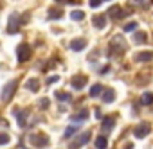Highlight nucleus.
Wrapping results in <instances>:
<instances>
[{
	"mask_svg": "<svg viewBox=\"0 0 153 149\" xmlns=\"http://www.w3.org/2000/svg\"><path fill=\"white\" fill-rule=\"evenodd\" d=\"M15 90H16V81H9V83H6V85L2 86V92H0V99H2L4 103L11 101Z\"/></svg>",
	"mask_w": 153,
	"mask_h": 149,
	"instance_id": "1",
	"label": "nucleus"
},
{
	"mask_svg": "<svg viewBox=\"0 0 153 149\" xmlns=\"http://www.w3.org/2000/svg\"><path fill=\"white\" fill-rule=\"evenodd\" d=\"M29 140H31V144L36 145V147H45V145H49V136L43 135V133H33V135H29Z\"/></svg>",
	"mask_w": 153,
	"mask_h": 149,
	"instance_id": "2",
	"label": "nucleus"
},
{
	"mask_svg": "<svg viewBox=\"0 0 153 149\" xmlns=\"http://www.w3.org/2000/svg\"><path fill=\"white\" fill-rule=\"evenodd\" d=\"M29 58H31V47H29L27 43H20L18 49H16V59H18L20 63H24V61H27Z\"/></svg>",
	"mask_w": 153,
	"mask_h": 149,
	"instance_id": "3",
	"label": "nucleus"
},
{
	"mask_svg": "<svg viewBox=\"0 0 153 149\" xmlns=\"http://www.w3.org/2000/svg\"><path fill=\"white\" fill-rule=\"evenodd\" d=\"M149 131H151V126H149L148 122H142V124H139V126L133 129V136H135V138H144L146 135H149Z\"/></svg>",
	"mask_w": 153,
	"mask_h": 149,
	"instance_id": "4",
	"label": "nucleus"
},
{
	"mask_svg": "<svg viewBox=\"0 0 153 149\" xmlns=\"http://www.w3.org/2000/svg\"><path fill=\"white\" fill-rule=\"evenodd\" d=\"M18 27H20V16L16 13H13L9 16V22H7V32L9 34H15L18 31Z\"/></svg>",
	"mask_w": 153,
	"mask_h": 149,
	"instance_id": "5",
	"label": "nucleus"
},
{
	"mask_svg": "<svg viewBox=\"0 0 153 149\" xmlns=\"http://www.w3.org/2000/svg\"><path fill=\"white\" fill-rule=\"evenodd\" d=\"M13 115H15V119L18 120V126H20V128H25V126H27V111H24V110H20V108H15V110H13Z\"/></svg>",
	"mask_w": 153,
	"mask_h": 149,
	"instance_id": "6",
	"label": "nucleus"
},
{
	"mask_svg": "<svg viewBox=\"0 0 153 149\" xmlns=\"http://www.w3.org/2000/svg\"><path fill=\"white\" fill-rule=\"evenodd\" d=\"M92 138V135H90V131H85V133H81L78 138H76V142L70 145V149H78V147H81V145H85L88 140Z\"/></svg>",
	"mask_w": 153,
	"mask_h": 149,
	"instance_id": "7",
	"label": "nucleus"
},
{
	"mask_svg": "<svg viewBox=\"0 0 153 149\" xmlns=\"http://www.w3.org/2000/svg\"><path fill=\"white\" fill-rule=\"evenodd\" d=\"M87 81H88V79H87V76H74L70 85L74 86V90H81V88L87 85Z\"/></svg>",
	"mask_w": 153,
	"mask_h": 149,
	"instance_id": "8",
	"label": "nucleus"
},
{
	"mask_svg": "<svg viewBox=\"0 0 153 149\" xmlns=\"http://www.w3.org/2000/svg\"><path fill=\"white\" fill-rule=\"evenodd\" d=\"M101 99H103V103H106V104L114 103V99H115V90H114V88H106V90L101 94Z\"/></svg>",
	"mask_w": 153,
	"mask_h": 149,
	"instance_id": "9",
	"label": "nucleus"
},
{
	"mask_svg": "<svg viewBox=\"0 0 153 149\" xmlns=\"http://www.w3.org/2000/svg\"><path fill=\"white\" fill-rule=\"evenodd\" d=\"M87 47V41L83 40V38H78V40H74L72 43H70V49L74 50V52H79V50H83Z\"/></svg>",
	"mask_w": 153,
	"mask_h": 149,
	"instance_id": "10",
	"label": "nucleus"
},
{
	"mask_svg": "<svg viewBox=\"0 0 153 149\" xmlns=\"http://www.w3.org/2000/svg\"><path fill=\"white\" fill-rule=\"evenodd\" d=\"M92 24H94L97 29H105V27H106V16H105V15H96V16L92 18Z\"/></svg>",
	"mask_w": 153,
	"mask_h": 149,
	"instance_id": "11",
	"label": "nucleus"
},
{
	"mask_svg": "<svg viewBox=\"0 0 153 149\" xmlns=\"http://www.w3.org/2000/svg\"><path fill=\"white\" fill-rule=\"evenodd\" d=\"M114 124H115V119H114V117H105V119H103V126H101V128H103V131H105V133H110V131L114 129Z\"/></svg>",
	"mask_w": 153,
	"mask_h": 149,
	"instance_id": "12",
	"label": "nucleus"
},
{
	"mask_svg": "<svg viewBox=\"0 0 153 149\" xmlns=\"http://www.w3.org/2000/svg\"><path fill=\"white\" fill-rule=\"evenodd\" d=\"M110 15L117 20V18H123V16H126V15H130V11H121V7L119 6H114V7H110Z\"/></svg>",
	"mask_w": 153,
	"mask_h": 149,
	"instance_id": "13",
	"label": "nucleus"
},
{
	"mask_svg": "<svg viewBox=\"0 0 153 149\" xmlns=\"http://www.w3.org/2000/svg\"><path fill=\"white\" fill-rule=\"evenodd\" d=\"M135 59L137 61H151L153 59V52L151 50H142V52H139L135 56Z\"/></svg>",
	"mask_w": 153,
	"mask_h": 149,
	"instance_id": "14",
	"label": "nucleus"
},
{
	"mask_svg": "<svg viewBox=\"0 0 153 149\" xmlns=\"http://www.w3.org/2000/svg\"><path fill=\"white\" fill-rule=\"evenodd\" d=\"M88 119V110H81L79 113H76L74 117H72V122L76 124V122H83V120H87Z\"/></svg>",
	"mask_w": 153,
	"mask_h": 149,
	"instance_id": "15",
	"label": "nucleus"
},
{
	"mask_svg": "<svg viewBox=\"0 0 153 149\" xmlns=\"http://www.w3.org/2000/svg\"><path fill=\"white\" fill-rule=\"evenodd\" d=\"M115 47H117V50H119V52L126 49V43L123 41V38H121V36H115V38H114V41H112V49H115Z\"/></svg>",
	"mask_w": 153,
	"mask_h": 149,
	"instance_id": "16",
	"label": "nucleus"
},
{
	"mask_svg": "<svg viewBox=\"0 0 153 149\" xmlns=\"http://www.w3.org/2000/svg\"><path fill=\"white\" fill-rule=\"evenodd\" d=\"M140 104H144V106H148V104H153V94H151V92H146V94H142V95H140Z\"/></svg>",
	"mask_w": 153,
	"mask_h": 149,
	"instance_id": "17",
	"label": "nucleus"
},
{
	"mask_svg": "<svg viewBox=\"0 0 153 149\" xmlns=\"http://www.w3.org/2000/svg\"><path fill=\"white\" fill-rule=\"evenodd\" d=\"M70 18H72V20H76V22H81V20L85 18V11L76 9V11H72V13H70Z\"/></svg>",
	"mask_w": 153,
	"mask_h": 149,
	"instance_id": "18",
	"label": "nucleus"
},
{
	"mask_svg": "<svg viewBox=\"0 0 153 149\" xmlns=\"http://www.w3.org/2000/svg\"><path fill=\"white\" fill-rule=\"evenodd\" d=\"M133 40H135V43H144V41H148V34L144 31H139V32H135Z\"/></svg>",
	"mask_w": 153,
	"mask_h": 149,
	"instance_id": "19",
	"label": "nucleus"
},
{
	"mask_svg": "<svg viewBox=\"0 0 153 149\" xmlns=\"http://www.w3.org/2000/svg\"><path fill=\"white\" fill-rule=\"evenodd\" d=\"M27 90H31V92H38L40 90V83H38V79H29L27 81Z\"/></svg>",
	"mask_w": 153,
	"mask_h": 149,
	"instance_id": "20",
	"label": "nucleus"
},
{
	"mask_svg": "<svg viewBox=\"0 0 153 149\" xmlns=\"http://www.w3.org/2000/svg\"><path fill=\"white\" fill-rule=\"evenodd\" d=\"M96 147H97V149H106V147H108V140H106L103 135L97 136V138H96Z\"/></svg>",
	"mask_w": 153,
	"mask_h": 149,
	"instance_id": "21",
	"label": "nucleus"
},
{
	"mask_svg": "<svg viewBox=\"0 0 153 149\" xmlns=\"http://www.w3.org/2000/svg\"><path fill=\"white\" fill-rule=\"evenodd\" d=\"M78 129H79V126H78V124H72V126H68V128L65 129V138H70L74 133H78Z\"/></svg>",
	"mask_w": 153,
	"mask_h": 149,
	"instance_id": "22",
	"label": "nucleus"
},
{
	"mask_svg": "<svg viewBox=\"0 0 153 149\" xmlns=\"http://www.w3.org/2000/svg\"><path fill=\"white\" fill-rule=\"evenodd\" d=\"M99 94H103V85H94L90 88V97H97Z\"/></svg>",
	"mask_w": 153,
	"mask_h": 149,
	"instance_id": "23",
	"label": "nucleus"
},
{
	"mask_svg": "<svg viewBox=\"0 0 153 149\" xmlns=\"http://www.w3.org/2000/svg\"><path fill=\"white\" fill-rule=\"evenodd\" d=\"M56 99L61 101V103H68V101H70V94H67V92H58V94H56Z\"/></svg>",
	"mask_w": 153,
	"mask_h": 149,
	"instance_id": "24",
	"label": "nucleus"
},
{
	"mask_svg": "<svg viewBox=\"0 0 153 149\" xmlns=\"http://www.w3.org/2000/svg\"><path fill=\"white\" fill-rule=\"evenodd\" d=\"M137 25H139L137 22H128L123 29H124V32H131V31H137Z\"/></svg>",
	"mask_w": 153,
	"mask_h": 149,
	"instance_id": "25",
	"label": "nucleus"
},
{
	"mask_svg": "<svg viewBox=\"0 0 153 149\" xmlns=\"http://www.w3.org/2000/svg\"><path fill=\"white\" fill-rule=\"evenodd\" d=\"M9 144V135L7 133H0V145H6Z\"/></svg>",
	"mask_w": 153,
	"mask_h": 149,
	"instance_id": "26",
	"label": "nucleus"
},
{
	"mask_svg": "<svg viewBox=\"0 0 153 149\" xmlns=\"http://www.w3.org/2000/svg\"><path fill=\"white\" fill-rule=\"evenodd\" d=\"M49 18H61V11H58V9H51L49 11Z\"/></svg>",
	"mask_w": 153,
	"mask_h": 149,
	"instance_id": "27",
	"label": "nucleus"
},
{
	"mask_svg": "<svg viewBox=\"0 0 153 149\" xmlns=\"http://www.w3.org/2000/svg\"><path fill=\"white\" fill-rule=\"evenodd\" d=\"M56 81H59V76H51L45 83H47V85H52V83H56Z\"/></svg>",
	"mask_w": 153,
	"mask_h": 149,
	"instance_id": "28",
	"label": "nucleus"
},
{
	"mask_svg": "<svg viewBox=\"0 0 153 149\" xmlns=\"http://www.w3.org/2000/svg\"><path fill=\"white\" fill-rule=\"evenodd\" d=\"M40 108H49V99H42L40 101Z\"/></svg>",
	"mask_w": 153,
	"mask_h": 149,
	"instance_id": "29",
	"label": "nucleus"
},
{
	"mask_svg": "<svg viewBox=\"0 0 153 149\" xmlns=\"http://www.w3.org/2000/svg\"><path fill=\"white\" fill-rule=\"evenodd\" d=\"M101 2H103V0H90V6H92V7H99Z\"/></svg>",
	"mask_w": 153,
	"mask_h": 149,
	"instance_id": "30",
	"label": "nucleus"
},
{
	"mask_svg": "<svg viewBox=\"0 0 153 149\" xmlns=\"http://www.w3.org/2000/svg\"><path fill=\"white\" fill-rule=\"evenodd\" d=\"M108 68H110V66H108V65H106V66H103V68H101V70H99V72H101V74H106V72H108Z\"/></svg>",
	"mask_w": 153,
	"mask_h": 149,
	"instance_id": "31",
	"label": "nucleus"
},
{
	"mask_svg": "<svg viewBox=\"0 0 153 149\" xmlns=\"http://www.w3.org/2000/svg\"><path fill=\"white\" fill-rule=\"evenodd\" d=\"M56 2H58V4H59V2H68V0H56Z\"/></svg>",
	"mask_w": 153,
	"mask_h": 149,
	"instance_id": "32",
	"label": "nucleus"
}]
</instances>
